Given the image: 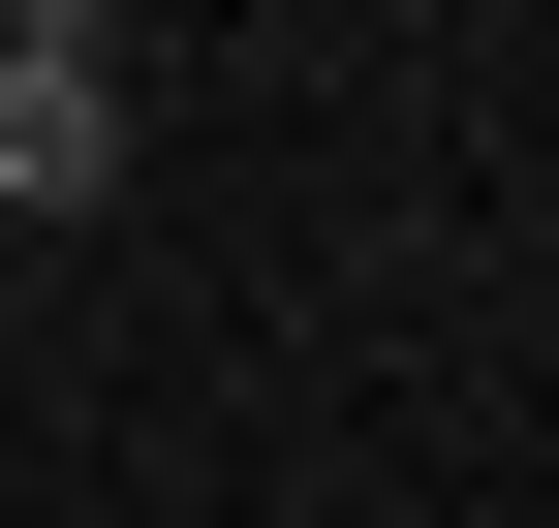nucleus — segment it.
Segmentation results:
<instances>
[{"label":"nucleus","mask_w":559,"mask_h":528,"mask_svg":"<svg viewBox=\"0 0 559 528\" xmlns=\"http://www.w3.org/2000/svg\"><path fill=\"white\" fill-rule=\"evenodd\" d=\"M94 187H124V32L0 0V218H94Z\"/></svg>","instance_id":"f257e3e1"}]
</instances>
